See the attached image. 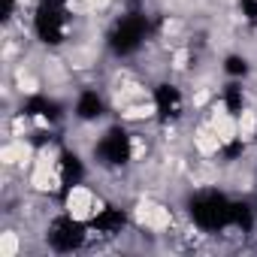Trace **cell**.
Here are the masks:
<instances>
[{"label": "cell", "mask_w": 257, "mask_h": 257, "mask_svg": "<svg viewBox=\"0 0 257 257\" xmlns=\"http://www.w3.org/2000/svg\"><path fill=\"white\" fill-rule=\"evenodd\" d=\"M134 224L152 236H164L173 230V209L161 200H140L137 209H134Z\"/></svg>", "instance_id": "7a4b0ae2"}, {"label": "cell", "mask_w": 257, "mask_h": 257, "mask_svg": "<svg viewBox=\"0 0 257 257\" xmlns=\"http://www.w3.org/2000/svg\"><path fill=\"white\" fill-rule=\"evenodd\" d=\"M25 251V236L16 230H4L0 233V257H19Z\"/></svg>", "instance_id": "3957f363"}, {"label": "cell", "mask_w": 257, "mask_h": 257, "mask_svg": "<svg viewBox=\"0 0 257 257\" xmlns=\"http://www.w3.org/2000/svg\"><path fill=\"white\" fill-rule=\"evenodd\" d=\"M100 206H103V200L97 197V191L91 185H82V182L67 185V191H64V215L73 218L76 224H88L91 218L103 215L106 209H100Z\"/></svg>", "instance_id": "6da1fadb"}]
</instances>
